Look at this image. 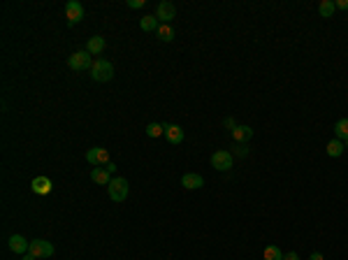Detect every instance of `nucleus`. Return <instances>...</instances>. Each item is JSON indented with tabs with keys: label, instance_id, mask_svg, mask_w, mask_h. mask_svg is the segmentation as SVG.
I'll use <instances>...</instances> for the list:
<instances>
[{
	"label": "nucleus",
	"instance_id": "1",
	"mask_svg": "<svg viewBox=\"0 0 348 260\" xmlns=\"http://www.w3.org/2000/svg\"><path fill=\"white\" fill-rule=\"evenodd\" d=\"M91 77L95 82H109L114 77V65H111L107 58H95L93 61V68H91Z\"/></svg>",
	"mask_w": 348,
	"mask_h": 260
},
{
	"label": "nucleus",
	"instance_id": "2",
	"mask_svg": "<svg viewBox=\"0 0 348 260\" xmlns=\"http://www.w3.org/2000/svg\"><path fill=\"white\" fill-rule=\"evenodd\" d=\"M107 193H109V200L111 202H123L128 198V193H130V186L123 177H114L107 186Z\"/></svg>",
	"mask_w": 348,
	"mask_h": 260
},
{
	"label": "nucleus",
	"instance_id": "3",
	"mask_svg": "<svg viewBox=\"0 0 348 260\" xmlns=\"http://www.w3.org/2000/svg\"><path fill=\"white\" fill-rule=\"evenodd\" d=\"M68 65H70V70H74V72H84V70L93 68V58H91V54L86 51V49H81V51L72 54V56L68 58Z\"/></svg>",
	"mask_w": 348,
	"mask_h": 260
},
{
	"label": "nucleus",
	"instance_id": "4",
	"mask_svg": "<svg viewBox=\"0 0 348 260\" xmlns=\"http://www.w3.org/2000/svg\"><path fill=\"white\" fill-rule=\"evenodd\" d=\"M232 165H235V158H232L230 151H216V153L211 156V167L218 172H227Z\"/></svg>",
	"mask_w": 348,
	"mask_h": 260
},
{
	"label": "nucleus",
	"instance_id": "5",
	"mask_svg": "<svg viewBox=\"0 0 348 260\" xmlns=\"http://www.w3.org/2000/svg\"><path fill=\"white\" fill-rule=\"evenodd\" d=\"M65 16H68V23H70V26L79 23V21L86 16L84 5H81V3H77V0H70L68 5H65Z\"/></svg>",
	"mask_w": 348,
	"mask_h": 260
},
{
	"label": "nucleus",
	"instance_id": "6",
	"mask_svg": "<svg viewBox=\"0 0 348 260\" xmlns=\"http://www.w3.org/2000/svg\"><path fill=\"white\" fill-rule=\"evenodd\" d=\"M53 251H56V249H53L51 242L33 240V242H31V249H28V253H33L35 258H51Z\"/></svg>",
	"mask_w": 348,
	"mask_h": 260
},
{
	"label": "nucleus",
	"instance_id": "7",
	"mask_svg": "<svg viewBox=\"0 0 348 260\" xmlns=\"http://www.w3.org/2000/svg\"><path fill=\"white\" fill-rule=\"evenodd\" d=\"M174 16H177V7H174V3H169V0L158 3V7H156V19H158L160 23H169Z\"/></svg>",
	"mask_w": 348,
	"mask_h": 260
},
{
	"label": "nucleus",
	"instance_id": "8",
	"mask_svg": "<svg viewBox=\"0 0 348 260\" xmlns=\"http://www.w3.org/2000/svg\"><path fill=\"white\" fill-rule=\"evenodd\" d=\"M86 161L91 163V165H107L109 163V151L102 149V146H95V149H89L86 151Z\"/></svg>",
	"mask_w": 348,
	"mask_h": 260
},
{
	"label": "nucleus",
	"instance_id": "9",
	"mask_svg": "<svg viewBox=\"0 0 348 260\" xmlns=\"http://www.w3.org/2000/svg\"><path fill=\"white\" fill-rule=\"evenodd\" d=\"M31 188H33V193H37V195H49L51 188H53V184H51V179L49 177H35L33 179V184H31Z\"/></svg>",
	"mask_w": 348,
	"mask_h": 260
},
{
	"label": "nucleus",
	"instance_id": "10",
	"mask_svg": "<svg viewBox=\"0 0 348 260\" xmlns=\"http://www.w3.org/2000/svg\"><path fill=\"white\" fill-rule=\"evenodd\" d=\"M181 186L188 188V191H195V188L205 186V179H202L200 174H195V172H186L184 177H181Z\"/></svg>",
	"mask_w": 348,
	"mask_h": 260
},
{
	"label": "nucleus",
	"instance_id": "11",
	"mask_svg": "<svg viewBox=\"0 0 348 260\" xmlns=\"http://www.w3.org/2000/svg\"><path fill=\"white\" fill-rule=\"evenodd\" d=\"M165 137H167L169 144H181L184 142V130H181V125L167 123L165 125Z\"/></svg>",
	"mask_w": 348,
	"mask_h": 260
},
{
	"label": "nucleus",
	"instance_id": "12",
	"mask_svg": "<svg viewBox=\"0 0 348 260\" xmlns=\"http://www.w3.org/2000/svg\"><path fill=\"white\" fill-rule=\"evenodd\" d=\"M28 249H31V242H28L23 235H12L10 237V251H14V253H26Z\"/></svg>",
	"mask_w": 348,
	"mask_h": 260
},
{
	"label": "nucleus",
	"instance_id": "13",
	"mask_svg": "<svg viewBox=\"0 0 348 260\" xmlns=\"http://www.w3.org/2000/svg\"><path fill=\"white\" fill-rule=\"evenodd\" d=\"M253 137V128L251 125H237V128L232 130V140L237 142V144H244Z\"/></svg>",
	"mask_w": 348,
	"mask_h": 260
},
{
	"label": "nucleus",
	"instance_id": "14",
	"mask_svg": "<svg viewBox=\"0 0 348 260\" xmlns=\"http://www.w3.org/2000/svg\"><path fill=\"white\" fill-rule=\"evenodd\" d=\"M91 179H93L95 184H100V186H109V181L114 177H111L109 172H107V167H93V172H91Z\"/></svg>",
	"mask_w": 348,
	"mask_h": 260
},
{
	"label": "nucleus",
	"instance_id": "15",
	"mask_svg": "<svg viewBox=\"0 0 348 260\" xmlns=\"http://www.w3.org/2000/svg\"><path fill=\"white\" fill-rule=\"evenodd\" d=\"M86 51H89L91 56H98V54H102V51H105V37H100V35L91 37L89 44H86Z\"/></svg>",
	"mask_w": 348,
	"mask_h": 260
},
{
	"label": "nucleus",
	"instance_id": "16",
	"mask_svg": "<svg viewBox=\"0 0 348 260\" xmlns=\"http://www.w3.org/2000/svg\"><path fill=\"white\" fill-rule=\"evenodd\" d=\"M325 151H327V156L330 158H339L343 153V142L341 140H330L325 146Z\"/></svg>",
	"mask_w": 348,
	"mask_h": 260
},
{
	"label": "nucleus",
	"instance_id": "17",
	"mask_svg": "<svg viewBox=\"0 0 348 260\" xmlns=\"http://www.w3.org/2000/svg\"><path fill=\"white\" fill-rule=\"evenodd\" d=\"M334 10H337V5H334L332 0H323L321 5H318V14H321L323 19H332Z\"/></svg>",
	"mask_w": 348,
	"mask_h": 260
},
{
	"label": "nucleus",
	"instance_id": "18",
	"mask_svg": "<svg viewBox=\"0 0 348 260\" xmlns=\"http://www.w3.org/2000/svg\"><path fill=\"white\" fill-rule=\"evenodd\" d=\"M158 26H160V21L156 19V16H142V19H139V28L147 31V33L158 31Z\"/></svg>",
	"mask_w": 348,
	"mask_h": 260
},
{
	"label": "nucleus",
	"instance_id": "19",
	"mask_svg": "<svg viewBox=\"0 0 348 260\" xmlns=\"http://www.w3.org/2000/svg\"><path fill=\"white\" fill-rule=\"evenodd\" d=\"M263 258L265 260H283V253H281V249L276 244H269V246H265Z\"/></svg>",
	"mask_w": 348,
	"mask_h": 260
},
{
	"label": "nucleus",
	"instance_id": "20",
	"mask_svg": "<svg viewBox=\"0 0 348 260\" xmlns=\"http://www.w3.org/2000/svg\"><path fill=\"white\" fill-rule=\"evenodd\" d=\"M334 135H337V140H341V142L348 140V119L337 121V125H334Z\"/></svg>",
	"mask_w": 348,
	"mask_h": 260
},
{
	"label": "nucleus",
	"instance_id": "21",
	"mask_svg": "<svg viewBox=\"0 0 348 260\" xmlns=\"http://www.w3.org/2000/svg\"><path fill=\"white\" fill-rule=\"evenodd\" d=\"M156 33H158V40H163V42H172L174 40V28L169 26V23H160Z\"/></svg>",
	"mask_w": 348,
	"mask_h": 260
},
{
	"label": "nucleus",
	"instance_id": "22",
	"mask_svg": "<svg viewBox=\"0 0 348 260\" xmlns=\"http://www.w3.org/2000/svg\"><path fill=\"white\" fill-rule=\"evenodd\" d=\"M147 135L149 137H163L165 135V125H160V123H149L147 125Z\"/></svg>",
	"mask_w": 348,
	"mask_h": 260
},
{
	"label": "nucleus",
	"instance_id": "23",
	"mask_svg": "<svg viewBox=\"0 0 348 260\" xmlns=\"http://www.w3.org/2000/svg\"><path fill=\"white\" fill-rule=\"evenodd\" d=\"M147 5V0H128V7L130 10H139V7Z\"/></svg>",
	"mask_w": 348,
	"mask_h": 260
},
{
	"label": "nucleus",
	"instance_id": "24",
	"mask_svg": "<svg viewBox=\"0 0 348 260\" xmlns=\"http://www.w3.org/2000/svg\"><path fill=\"white\" fill-rule=\"evenodd\" d=\"M232 149H235V153H239V156H246V153H248L246 146H244V144H239V146H237V142H235V146H232Z\"/></svg>",
	"mask_w": 348,
	"mask_h": 260
},
{
	"label": "nucleus",
	"instance_id": "25",
	"mask_svg": "<svg viewBox=\"0 0 348 260\" xmlns=\"http://www.w3.org/2000/svg\"><path fill=\"white\" fill-rule=\"evenodd\" d=\"M283 260H300V255H297L295 251H290V253H285V255H283Z\"/></svg>",
	"mask_w": 348,
	"mask_h": 260
},
{
	"label": "nucleus",
	"instance_id": "26",
	"mask_svg": "<svg viewBox=\"0 0 348 260\" xmlns=\"http://www.w3.org/2000/svg\"><path fill=\"white\" fill-rule=\"evenodd\" d=\"M334 5H337L339 10H348V0H339V3H334Z\"/></svg>",
	"mask_w": 348,
	"mask_h": 260
},
{
	"label": "nucleus",
	"instance_id": "27",
	"mask_svg": "<svg viewBox=\"0 0 348 260\" xmlns=\"http://www.w3.org/2000/svg\"><path fill=\"white\" fill-rule=\"evenodd\" d=\"M225 125H227V128H232V130L237 128V123H235V121H232V119H225Z\"/></svg>",
	"mask_w": 348,
	"mask_h": 260
},
{
	"label": "nucleus",
	"instance_id": "28",
	"mask_svg": "<svg viewBox=\"0 0 348 260\" xmlns=\"http://www.w3.org/2000/svg\"><path fill=\"white\" fill-rule=\"evenodd\" d=\"M107 172H109V174H114V172H116V165H114V163H107Z\"/></svg>",
	"mask_w": 348,
	"mask_h": 260
},
{
	"label": "nucleus",
	"instance_id": "29",
	"mask_svg": "<svg viewBox=\"0 0 348 260\" xmlns=\"http://www.w3.org/2000/svg\"><path fill=\"white\" fill-rule=\"evenodd\" d=\"M309 260H323V253H318V251H316V253H311V258H309Z\"/></svg>",
	"mask_w": 348,
	"mask_h": 260
},
{
	"label": "nucleus",
	"instance_id": "30",
	"mask_svg": "<svg viewBox=\"0 0 348 260\" xmlns=\"http://www.w3.org/2000/svg\"><path fill=\"white\" fill-rule=\"evenodd\" d=\"M21 260H35V255H33V253H26Z\"/></svg>",
	"mask_w": 348,
	"mask_h": 260
},
{
	"label": "nucleus",
	"instance_id": "31",
	"mask_svg": "<svg viewBox=\"0 0 348 260\" xmlns=\"http://www.w3.org/2000/svg\"><path fill=\"white\" fill-rule=\"evenodd\" d=\"M343 149H348V140H346V142H343Z\"/></svg>",
	"mask_w": 348,
	"mask_h": 260
}]
</instances>
